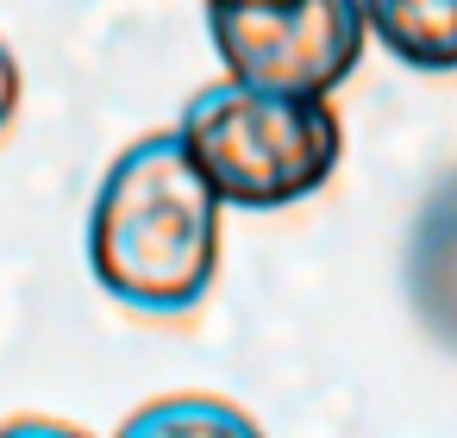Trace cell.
<instances>
[{
  "label": "cell",
  "instance_id": "52a82bcc",
  "mask_svg": "<svg viewBox=\"0 0 457 438\" xmlns=\"http://www.w3.org/2000/svg\"><path fill=\"white\" fill-rule=\"evenodd\" d=\"M20 57L7 51V38H0V132H7L13 126V113H20Z\"/></svg>",
  "mask_w": 457,
  "mask_h": 438
},
{
  "label": "cell",
  "instance_id": "7a4b0ae2",
  "mask_svg": "<svg viewBox=\"0 0 457 438\" xmlns=\"http://www.w3.org/2000/svg\"><path fill=\"white\" fill-rule=\"evenodd\" d=\"M182 145L226 207L276 213L320 194L345 157V126L326 95L213 82L182 107Z\"/></svg>",
  "mask_w": 457,
  "mask_h": 438
},
{
  "label": "cell",
  "instance_id": "277c9868",
  "mask_svg": "<svg viewBox=\"0 0 457 438\" xmlns=\"http://www.w3.org/2000/svg\"><path fill=\"white\" fill-rule=\"evenodd\" d=\"M407 301L420 326L457 351V169H445L407 232Z\"/></svg>",
  "mask_w": 457,
  "mask_h": 438
},
{
  "label": "cell",
  "instance_id": "5b68a950",
  "mask_svg": "<svg viewBox=\"0 0 457 438\" xmlns=\"http://www.w3.org/2000/svg\"><path fill=\"white\" fill-rule=\"evenodd\" d=\"M370 38L420 70V76H457V0H357Z\"/></svg>",
  "mask_w": 457,
  "mask_h": 438
},
{
  "label": "cell",
  "instance_id": "8992f818",
  "mask_svg": "<svg viewBox=\"0 0 457 438\" xmlns=\"http://www.w3.org/2000/svg\"><path fill=\"white\" fill-rule=\"evenodd\" d=\"M132 432H182V426H226V432H257V419L251 413H238V407H226V401H207V394H176V401H157V407H145V413H132L126 419Z\"/></svg>",
  "mask_w": 457,
  "mask_h": 438
},
{
  "label": "cell",
  "instance_id": "3957f363",
  "mask_svg": "<svg viewBox=\"0 0 457 438\" xmlns=\"http://www.w3.org/2000/svg\"><path fill=\"white\" fill-rule=\"evenodd\" d=\"M207 38L232 82L332 95L363 57V7L357 0H201Z\"/></svg>",
  "mask_w": 457,
  "mask_h": 438
},
{
  "label": "cell",
  "instance_id": "6da1fadb",
  "mask_svg": "<svg viewBox=\"0 0 457 438\" xmlns=\"http://www.w3.org/2000/svg\"><path fill=\"white\" fill-rule=\"evenodd\" d=\"M220 207L182 132L132 138L88 207V269L101 294L145 319H188L220 276Z\"/></svg>",
  "mask_w": 457,
  "mask_h": 438
}]
</instances>
